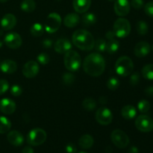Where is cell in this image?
I'll use <instances>...</instances> for the list:
<instances>
[{"mask_svg":"<svg viewBox=\"0 0 153 153\" xmlns=\"http://www.w3.org/2000/svg\"><path fill=\"white\" fill-rule=\"evenodd\" d=\"M152 50H153V45H152Z\"/></svg>","mask_w":153,"mask_h":153,"instance_id":"cell-52","label":"cell"},{"mask_svg":"<svg viewBox=\"0 0 153 153\" xmlns=\"http://www.w3.org/2000/svg\"><path fill=\"white\" fill-rule=\"evenodd\" d=\"M16 103L10 99L4 98L0 101V111L4 114H12L16 111Z\"/></svg>","mask_w":153,"mask_h":153,"instance_id":"cell-15","label":"cell"},{"mask_svg":"<svg viewBox=\"0 0 153 153\" xmlns=\"http://www.w3.org/2000/svg\"><path fill=\"white\" fill-rule=\"evenodd\" d=\"M94 143V138L90 134H84L79 140V145L80 146V147L85 149H88L92 147Z\"/></svg>","mask_w":153,"mask_h":153,"instance_id":"cell-23","label":"cell"},{"mask_svg":"<svg viewBox=\"0 0 153 153\" xmlns=\"http://www.w3.org/2000/svg\"><path fill=\"white\" fill-rule=\"evenodd\" d=\"M31 35L34 36V37H40L43 34L44 32V28L43 27V25L40 23H34L33 24L32 26L31 27Z\"/></svg>","mask_w":153,"mask_h":153,"instance_id":"cell-30","label":"cell"},{"mask_svg":"<svg viewBox=\"0 0 153 153\" xmlns=\"http://www.w3.org/2000/svg\"><path fill=\"white\" fill-rule=\"evenodd\" d=\"M128 151H129L128 153H138V149L137 147H135V146L131 147Z\"/></svg>","mask_w":153,"mask_h":153,"instance_id":"cell-47","label":"cell"},{"mask_svg":"<svg viewBox=\"0 0 153 153\" xmlns=\"http://www.w3.org/2000/svg\"><path fill=\"white\" fill-rule=\"evenodd\" d=\"M142 76L147 80H153V64L145 65L142 69Z\"/></svg>","mask_w":153,"mask_h":153,"instance_id":"cell-28","label":"cell"},{"mask_svg":"<svg viewBox=\"0 0 153 153\" xmlns=\"http://www.w3.org/2000/svg\"><path fill=\"white\" fill-rule=\"evenodd\" d=\"M11 123L5 117L0 116V134H4L10 129Z\"/></svg>","mask_w":153,"mask_h":153,"instance_id":"cell-25","label":"cell"},{"mask_svg":"<svg viewBox=\"0 0 153 153\" xmlns=\"http://www.w3.org/2000/svg\"><path fill=\"white\" fill-rule=\"evenodd\" d=\"M49 59L50 58H49V55L44 53V52L39 54L37 56V61H38L39 64H42V65H46L49 62Z\"/></svg>","mask_w":153,"mask_h":153,"instance_id":"cell-36","label":"cell"},{"mask_svg":"<svg viewBox=\"0 0 153 153\" xmlns=\"http://www.w3.org/2000/svg\"><path fill=\"white\" fill-rule=\"evenodd\" d=\"M144 92L147 97H153V86L147 87V88L145 89Z\"/></svg>","mask_w":153,"mask_h":153,"instance_id":"cell-44","label":"cell"},{"mask_svg":"<svg viewBox=\"0 0 153 153\" xmlns=\"http://www.w3.org/2000/svg\"><path fill=\"white\" fill-rule=\"evenodd\" d=\"M91 0H73V5L74 10L79 13H86L90 8Z\"/></svg>","mask_w":153,"mask_h":153,"instance_id":"cell-20","label":"cell"},{"mask_svg":"<svg viewBox=\"0 0 153 153\" xmlns=\"http://www.w3.org/2000/svg\"><path fill=\"white\" fill-rule=\"evenodd\" d=\"M131 5L134 9L139 10L144 6V2H143V0H131Z\"/></svg>","mask_w":153,"mask_h":153,"instance_id":"cell-41","label":"cell"},{"mask_svg":"<svg viewBox=\"0 0 153 153\" xmlns=\"http://www.w3.org/2000/svg\"><path fill=\"white\" fill-rule=\"evenodd\" d=\"M52 44H53V42H52V40H50V39H45V40H43V41L42 42L43 46L44 48H46V49L51 48Z\"/></svg>","mask_w":153,"mask_h":153,"instance_id":"cell-43","label":"cell"},{"mask_svg":"<svg viewBox=\"0 0 153 153\" xmlns=\"http://www.w3.org/2000/svg\"><path fill=\"white\" fill-rule=\"evenodd\" d=\"M134 70V64L129 57L121 56L115 63V70L119 76L122 77L128 76Z\"/></svg>","mask_w":153,"mask_h":153,"instance_id":"cell-3","label":"cell"},{"mask_svg":"<svg viewBox=\"0 0 153 153\" xmlns=\"http://www.w3.org/2000/svg\"><path fill=\"white\" fill-rule=\"evenodd\" d=\"M151 51V46L146 41H140L136 44L134 49V53L137 58H143L149 55Z\"/></svg>","mask_w":153,"mask_h":153,"instance_id":"cell-14","label":"cell"},{"mask_svg":"<svg viewBox=\"0 0 153 153\" xmlns=\"http://www.w3.org/2000/svg\"><path fill=\"white\" fill-rule=\"evenodd\" d=\"M108 1H115L116 0H108Z\"/></svg>","mask_w":153,"mask_h":153,"instance_id":"cell-50","label":"cell"},{"mask_svg":"<svg viewBox=\"0 0 153 153\" xmlns=\"http://www.w3.org/2000/svg\"><path fill=\"white\" fill-rule=\"evenodd\" d=\"M82 106L87 111H93L97 106V102L93 98L88 97V98L84 100L83 102H82Z\"/></svg>","mask_w":153,"mask_h":153,"instance_id":"cell-31","label":"cell"},{"mask_svg":"<svg viewBox=\"0 0 153 153\" xmlns=\"http://www.w3.org/2000/svg\"><path fill=\"white\" fill-rule=\"evenodd\" d=\"M111 139L112 143L120 149H124L129 144V137L120 129L114 130L111 134Z\"/></svg>","mask_w":153,"mask_h":153,"instance_id":"cell-7","label":"cell"},{"mask_svg":"<svg viewBox=\"0 0 153 153\" xmlns=\"http://www.w3.org/2000/svg\"><path fill=\"white\" fill-rule=\"evenodd\" d=\"M47 138L46 132L43 129L36 128L31 130L27 134V142L31 146H40L46 141Z\"/></svg>","mask_w":153,"mask_h":153,"instance_id":"cell-5","label":"cell"},{"mask_svg":"<svg viewBox=\"0 0 153 153\" xmlns=\"http://www.w3.org/2000/svg\"><path fill=\"white\" fill-rule=\"evenodd\" d=\"M136 114H137L136 108L131 105H125L121 110V115L126 120H132L133 118L135 117Z\"/></svg>","mask_w":153,"mask_h":153,"instance_id":"cell-22","label":"cell"},{"mask_svg":"<svg viewBox=\"0 0 153 153\" xmlns=\"http://www.w3.org/2000/svg\"><path fill=\"white\" fill-rule=\"evenodd\" d=\"M62 80H63V82H64V84H65V85H72L75 81V76L73 73H64L62 76Z\"/></svg>","mask_w":153,"mask_h":153,"instance_id":"cell-35","label":"cell"},{"mask_svg":"<svg viewBox=\"0 0 153 153\" xmlns=\"http://www.w3.org/2000/svg\"><path fill=\"white\" fill-rule=\"evenodd\" d=\"M22 153H34V152L31 146H25L22 150Z\"/></svg>","mask_w":153,"mask_h":153,"instance_id":"cell-46","label":"cell"},{"mask_svg":"<svg viewBox=\"0 0 153 153\" xmlns=\"http://www.w3.org/2000/svg\"><path fill=\"white\" fill-rule=\"evenodd\" d=\"M96 50L99 52H104L106 50V41L104 39H99L95 41L94 45Z\"/></svg>","mask_w":153,"mask_h":153,"instance_id":"cell-34","label":"cell"},{"mask_svg":"<svg viewBox=\"0 0 153 153\" xmlns=\"http://www.w3.org/2000/svg\"><path fill=\"white\" fill-rule=\"evenodd\" d=\"M114 7L117 16H125L130 11V3L128 0H116Z\"/></svg>","mask_w":153,"mask_h":153,"instance_id":"cell-13","label":"cell"},{"mask_svg":"<svg viewBox=\"0 0 153 153\" xmlns=\"http://www.w3.org/2000/svg\"><path fill=\"white\" fill-rule=\"evenodd\" d=\"M0 70L2 73L6 74H11L16 71L17 65L15 61L10 59H6L0 64Z\"/></svg>","mask_w":153,"mask_h":153,"instance_id":"cell-19","label":"cell"},{"mask_svg":"<svg viewBox=\"0 0 153 153\" xmlns=\"http://www.w3.org/2000/svg\"><path fill=\"white\" fill-rule=\"evenodd\" d=\"M114 32L115 35L120 38L127 37L131 32V25L128 19L119 18L114 24Z\"/></svg>","mask_w":153,"mask_h":153,"instance_id":"cell-6","label":"cell"},{"mask_svg":"<svg viewBox=\"0 0 153 153\" xmlns=\"http://www.w3.org/2000/svg\"><path fill=\"white\" fill-rule=\"evenodd\" d=\"M72 48V44L68 39L61 38L57 40L54 44V49L55 52L59 54H65L66 52L70 50Z\"/></svg>","mask_w":153,"mask_h":153,"instance_id":"cell-17","label":"cell"},{"mask_svg":"<svg viewBox=\"0 0 153 153\" xmlns=\"http://www.w3.org/2000/svg\"><path fill=\"white\" fill-rule=\"evenodd\" d=\"M61 24V16L57 13H51L46 18L44 29L49 34H52V33L56 32L59 29Z\"/></svg>","mask_w":153,"mask_h":153,"instance_id":"cell-8","label":"cell"},{"mask_svg":"<svg viewBox=\"0 0 153 153\" xmlns=\"http://www.w3.org/2000/svg\"><path fill=\"white\" fill-rule=\"evenodd\" d=\"M120 43L115 39L109 40L108 43H106V50L109 54H114L117 52L119 49Z\"/></svg>","mask_w":153,"mask_h":153,"instance_id":"cell-27","label":"cell"},{"mask_svg":"<svg viewBox=\"0 0 153 153\" xmlns=\"http://www.w3.org/2000/svg\"><path fill=\"white\" fill-rule=\"evenodd\" d=\"M96 120L100 125H109L113 120V114L108 108L102 107L99 108L96 113Z\"/></svg>","mask_w":153,"mask_h":153,"instance_id":"cell-10","label":"cell"},{"mask_svg":"<svg viewBox=\"0 0 153 153\" xmlns=\"http://www.w3.org/2000/svg\"><path fill=\"white\" fill-rule=\"evenodd\" d=\"M7 1H8V0H0V2L4 3V2H7Z\"/></svg>","mask_w":153,"mask_h":153,"instance_id":"cell-48","label":"cell"},{"mask_svg":"<svg viewBox=\"0 0 153 153\" xmlns=\"http://www.w3.org/2000/svg\"><path fill=\"white\" fill-rule=\"evenodd\" d=\"M115 34L114 32V31H108V32H106L105 34V37L106 38L108 39V40H112V39H114V37H115Z\"/></svg>","mask_w":153,"mask_h":153,"instance_id":"cell-45","label":"cell"},{"mask_svg":"<svg viewBox=\"0 0 153 153\" xmlns=\"http://www.w3.org/2000/svg\"><path fill=\"white\" fill-rule=\"evenodd\" d=\"M9 84L4 79H0V95L4 94L8 90Z\"/></svg>","mask_w":153,"mask_h":153,"instance_id":"cell-39","label":"cell"},{"mask_svg":"<svg viewBox=\"0 0 153 153\" xmlns=\"http://www.w3.org/2000/svg\"><path fill=\"white\" fill-rule=\"evenodd\" d=\"M144 11L147 16L153 18V1H149L145 4Z\"/></svg>","mask_w":153,"mask_h":153,"instance_id":"cell-38","label":"cell"},{"mask_svg":"<svg viewBox=\"0 0 153 153\" xmlns=\"http://www.w3.org/2000/svg\"><path fill=\"white\" fill-rule=\"evenodd\" d=\"M120 86V82L115 77H111L108 80L107 87L111 91H115Z\"/></svg>","mask_w":153,"mask_h":153,"instance_id":"cell-33","label":"cell"},{"mask_svg":"<svg viewBox=\"0 0 153 153\" xmlns=\"http://www.w3.org/2000/svg\"><path fill=\"white\" fill-rule=\"evenodd\" d=\"M16 24V18L12 13H7L4 15L1 19V27L4 31L11 30Z\"/></svg>","mask_w":153,"mask_h":153,"instance_id":"cell-16","label":"cell"},{"mask_svg":"<svg viewBox=\"0 0 153 153\" xmlns=\"http://www.w3.org/2000/svg\"><path fill=\"white\" fill-rule=\"evenodd\" d=\"M140 82V74L138 73H134L133 74H131V76H130L129 82L131 85L133 86H135Z\"/></svg>","mask_w":153,"mask_h":153,"instance_id":"cell-40","label":"cell"},{"mask_svg":"<svg viewBox=\"0 0 153 153\" xmlns=\"http://www.w3.org/2000/svg\"><path fill=\"white\" fill-rule=\"evenodd\" d=\"M59 1H60V0H59Z\"/></svg>","mask_w":153,"mask_h":153,"instance_id":"cell-53","label":"cell"},{"mask_svg":"<svg viewBox=\"0 0 153 153\" xmlns=\"http://www.w3.org/2000/svg\"><path fill=\"white\" fill-rule=\"evenodd\" d=\"M7 139L9 143L14 146H20L24 142L23 135L16 130L9 131L7 135Z\"/></svg>","mask_w":153,"mask_h":153,"instance_id":"cell-18","label":"cell"},{"mask_svg":"<svg viewBox=\"0 0 153 153\" xmlns=\"http://www.w3.org/2000/svg\"><path fill=\"white\" fill-rule=\"evenodd\" d=\"M82 24L85 26H90L96 23L97 22V17L95 15L92 13H86L83 15L82 16Z\"/></svg>","mask_w":153,"mask_h":153,"instance_id":"cell-26","label":"cell"},{"mask_svg":"<svg viewBox=\"0 0 153 153\" xmlns=\"http://www.w3.org/2000/svg\"><path fill=\"white\" fill-rule=\"evenodd\" d=\"M21 10L26 13L33 12L36 8V3L34 0H23L20 4Z\"/></svg>","mask_w":153,"mask_h":153,"instance_id":"cell-24","label":"cell"},{"mask_svg":"<svg viewBox=\"0 0 153 153\" xmlns=\"http://www.w3.org/2000/svg\"><path fill=\"white\" fill-rule=\"evenodd\" d=\"M80 22V17L77 13H71L64 17V24L67 28H74Z\"/></svg>","mask_w":153,"mask_h":153,"instance_id":"cell-21","label":"cell"},{"mask_svg":"<svg viewBox=\"0 0 153 153\" xmlns=\"http://www.w3.org/2000/svg\"><path fill=\"white\" fill-rule=\"evenodd\" d=\"M135 127L142 132L152 131L153 130V120L147 115H140L135 120Z\"/></svg>","mask_w":153,"mask_h":153,"instance_id":"cell-9","label":"cell"},{"mask_svg":"<svg viewBox=\"0 0 153 153\" xmlns=\"http://www.w3.org/2000/svg\"><path fill=\"white\" fill-rule=\"evenodd\" d=\"M79 153H88V152H79Z\"/></svg>","mask_w":153,"mask_h":153,"instance_id":"cell-51","label":"cell"},{"mask_svg":"<svg viewBox=\"0 0 153 153\" xmlns=\"http://www.w3.org/2000/svg\"><path fill=\"white\" fill-rule=\"evenodd\" d=\"M65 150L67 153H76L77 151V148L73 143H70L66 146Z\"/></svg>","mask_w":153,"mask_h":153,"instance_id":"cell-42","label":"cell"},{"mask_svg":"<svg viewBox=\"0 0 153 153\" xmlns=\"http://www.w3.org/2000/svg\"><path fill=\"white\" fill-rule=\"evenodd\" d=\"M83 69L91 76L97 77L102 74L105 69V61L100 53H91L85 58Z\"/></svg>","mask_w":153,"mask_h":153,"instance_id":"cell-1","label":"cell"},{"mask_svg":"<svg viewBox=\"0 0 153 153\" xmlns=\"http://www.w3.org/2000/svg\"><path fill=\"white\" fill-rule=\"evenodd\" d=\"M4 42L8 48L16 49L20 47L22 40L21 36L18 33L10 32L6 34L4 38Z\"/></svg>","mask_w":153,"mask_h":153,"instance_id":"cell-11","label":"cell"},{"mask_svg":"<svg viewBox=\"0 0 153 153\" xmlns=\"http://www.w3.org/2000/svg\"><path fill=\"white\" fill-rule=\"evenodd\" d=\"M2 45H3V43H2V42H1V40H0V48H1Z\"/></svg>","mask_w":153,"mask_h":153,"instance_id":"cell-49","label":"cell"},{"mask_svg":"<svg viewBox=\"0 0 153 153\" xmlns=\"http://www.w3.org/2000/svg\"><path fill=\"white\" fill-rule=\"evenodd\" d=\"M39 64L34 61H30L25 63L22 67V74L27 79L34 78L39 73Z\"/></svg>","mask_w":153,"mask_h":153,"instance_id":"cell-12","label":"cell"},{"mask_svg":"<svg viewBox=\"0 0 153 153\" xmlns=\"http://www.w3.org/2000/svg\"><path fill=\"white\" fill-rule=\"evenodd\" d=\"M64 63L67 70L70 72L77 71L82 64V58L77 52L70 49L64 54Z\"/></svg>","mask_w":153,"mask_h":153,"instance_id":"cell-4","label":"cell"},{"mask_svg":"<svg viewBox=\"0 0 153 153\" xmlns=\"http://www.w3.org/2000/svg\"><path fill=\"white\" fill-rule=\"evenodd\" d=\"M72 40L76 47L84 51L92 50L95 45L94 36L85 29L76 30L73 33Z\"/></svg>","mask_w":153,"mask_h":153,"instance_id":"cell-2","label":"cell"},{"mask_svg":"<svg viewBox=\"0 0 153 153\" xmlns=\"http://www.w3.org/2000/svg\"><path fill=\"white\" fill-rule=\"evenodd\" d=\"M137 108H138L139 111L142 114L147 113L150 109V103L147 101V100H142L137 104Z\"/></svg>","mask_w":153,"mask_h":153,"instance_id":"cell-32","label":"cell"},{"mask_svg":"<svg viewBox=\"0 0 153 153\" xmlns=\"http://www.w3.org/2000/svg\"><path fill=\"white\" fill-rule=\"evenodd\" d=\"M22 89L19 85H14L11 87L10 88V94L13 96V97H19L22 94Z\"/></svg>","mask_w":153,"mask_h":153,"instance_id":"cell-37","label":"cell"},{"mask_svg":"<svg viewBox=\"0 0 153 153\" xmlns=\"http://www.w3.org/2000/svg\"><path fill=\"white\" fill-rule=\"evenodd\" d=\"M136 30L140 35H145L149 31V25L146 21L140 20L136 24Z\"/></svg>","mask_w":153,"mask_h":153,"instance_id":"cell-29","label":"cell"}]
</instances>
